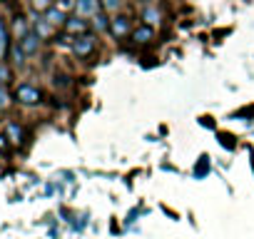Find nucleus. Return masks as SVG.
Instances as JSON below:
<instances>
[{
  "label": "nucleus",
  "instance_id": "f257e3e1",
  "mask_svg": "<svg viewBox=\"0 0 254 239\" xmlns=\"http://www.w3.org/2000/svg\"><path fill=\"white\" fill-rule=\"evenodd\" d=\"M92 50H95V38H92V35H82V38H77V40L72 43V53H75L77 58H87Z\"/></svg>",
  "mask_w": 254,
  "mask_h": 239
},
{
  "label": "nucleus",
  "instance_id": "f03ea898",
  "mask_svg": "<svg viewBox=\"0 0 254 239\" xmlns=\"http://www.w3.org/2000/svg\"><path fill=\"white\" fill-rule=\"evenodd\" d=\"M75 8H77L80 18H82V15L97 18V13H100V8H102V0H75Z\"/></svg>",
  "mask_w": 254,
  "mask_h": 239
},
{
  "label": "nucleus",
  "instance_id": "7ed1b4c3",
  "mask_svg": "<svg viewBox=\"0 0 254 239\" xmlns=\"http://www.w3.org/2000/svg\"><path fill=\"white\" fill-rule=\"evenodd\" d=\"M40 90L38 87H33V85H20L18 87V100L20 102H25V105H35V102H40Z\"/></svg>",
  "mask_w": 254,
  "mask_h": 239
},
{
  "label": "nucleus",
  "instance_id": "20e7f679",
  "mask_svg": "<svg viewBox=\"0 0 254 239\" xmlns=\"http://www.w3.org/2000/svg\"><path fill=\"white\" fill-rule=\"evenodd\" d=\"M110 33H112L115 38H127V35H132V33H130V18H125V15L115 18V20L110 23Z\"/></svg>",
  "mask_w": 254,
  "mask_h": 239
},
{
  "label": "nucleus",
  "instance_id": "39448f33",
  "mask_svg": "<svg viewBox=\"0 0 254 239\" xmlns=\"http://www.w3.org/2000/svg\"><path fill=\"white\" fill-rule=\"evenodd\" d=\"M135 43H140V45H145V43H150L152 38H155V30L150 28V25H140V28H135L132 30V35H130Z\"/></svg>",
  "mask_w": 254,
  "mask_h": 239
},
{
  "label": "nucleus",
  "instance_id": "423d86ee",
  "mask_svg": "<svg viewBox=\"0 0 254 239\" xmlns=\"http://www.w3.org/2000/svg\"><path fill=\"white\" fill-rule=\"evenodd\" d=\"M65 28H67V33H87V23L82 20V18H72V20H67L65 23Z\"/></svg>",
  "mask_w": 254,
  "mask_h": 239
},
{
  "label": "nucleus",
  "instance_id": "0eeeda50",
  "mask_svg": "<svg viewBox=\"0 0 254 239\" xmlns=\"http://www.w3.org/2000/svg\"><path fill=\"white\" fill-rule=\"evenodd\" d=\"M38 45H40V38H38V35L28 33V35L23 38V50H25V53H35V50H38Z\"/></svg>",
  "mask_w": 254,
  "mask_h": 239
},
{
  "label": "nucleus",
  "instance_id": "6e6552de",
  "mask_svg": "<svg viewBox=\"0 0 254 239\" xmlns=\"http://www.w3.org/2000/svg\"><path fill=\"white\" fill-rule=\"evenodd\" d=\"M48 23L50 25H60V23H67V20H65V13L60 8H50L48 10Z\"/></svg>",
  "mask_w": 254,
  "mask_h": 239
},
{
  "label": "nucleus",
  "instance_id": "1a4fd4ad",
  "mask_svg": "<svg viewBox=\"0 0 254 239\" xmlns=\"http://www.w3.org/2000/svg\"><path fill=\"white\" fill-rule=\"evenodd\" d=\"M145 20H147V25L152 28V25H155V23L160 20V13H157L155 8H147V10H145Z\"/></svg>",
  "mask_w": 254,
  "mask_h": 239
},
{
  "label": "nucleus",
  "instance_id": "9d476101",
  "mask_svg": "<svg viewBox=\"0 0 254 239\" xmlns=\"http://www.w3.org/2000/svg\"><path fill=\"white\" fill-rule=\"evenodd\" d=\"M120 5H122V0H102V8H105L107 13H115Z\"/></svg>",
  "mask_w": 254,
  "mask_h": 239
},
{
  "label": "nucleus",
  "instance_id": "9b49d317",
  "mask_svg": "<svg viewBox=\"0 0 254 239\" xmlns=\"http://www.w3.org/2000/svg\"><path fill=\"white\" fill-rule=\"evenodd\" d=\"M8 132H10V137H13V142H20V137H23V132H20V127H15V125H10V127H8Z\"/></svg>",
  "mask_w": 254,
  "mask_h": 239
},
{
  "label": "nucleus",
  "instance_id": "f8f14e48",
  "mask_svg": "<svg viewBox=\"0 0 254 239\" xmlns=\"http://www.w3.org/2000/svg\"><path fill=\"white\" fill-rule=\"evenodd\" d=\"M5 40H8V35H5V28L0 25V55L5 53Z\"/></svg>",
  "mask_w": 254,
  "mask_h": 239
},
{
  "label": "nucleus",
  "instance_id": "ddd939ff",
  "mask_svg": "<svg viewBox=\"0 0 254 239\" xmlns=\"http://www.w3.org/2000/svg\"><path fill=\"white\" fill-rule=\"evenodd\" d=\"M95 25H97L100 30H105V28H110V25L105 23V18H102V15H97V18H95Z\"/></svg>",
  "mask_w": 254,
  "mask_h": 239
},
{
  "label": "nucleus",
  "instance_id": "4468645a",
  "mask_svg": "<svg viewBox=\"0 0 254 239\" xmlns=\"http://www.w3.org/2000/svg\"><path fill=\"white\" fill-rule=\"evenodd\" d=\"M33 5H35L38 10H45V8H48V0H33Z\"/></svg>",
  "mask_w": 254,
  "mask_h": 239
},
{
  "label": "nucleus",
  "instance_id": "2eb2a0df",
  "mask_svg": "<svg viewBox=\"0 0 254 239\" xmlns=\"http://www.w3.org/2000/svg\"><path fill=\"white\" fill-rule=\"evenodd\" d=\"M5 77H8V70L3 67V70H0V85H3V82H5Z\"/></svg>",
  "mask_w": 254,
  "mask_h": 239
},
{
  "label": "nucleus",
  "instance_id": "dca6fc26",
  "mask_svg": "<svg viewBox=\"0 0 254 239\" xmlns=\"http://www.w3.org/2000/svg\"><path fill=\"white\" fill-rule=\"evenodd\" d=\"M0 105H8V95L3 90H0Z\"/></svg>",
  "mask_w": 254,
  "mask_h": 239
}]
</instances>
